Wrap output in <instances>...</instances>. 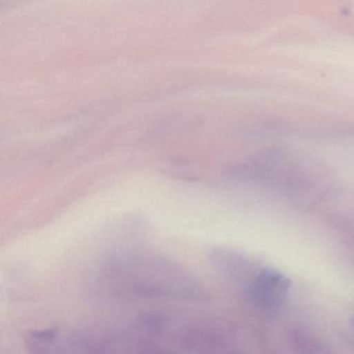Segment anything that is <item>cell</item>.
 Instances as JSON below:
<instances>
[{
    "mask_svg": "<svg viewBox=\"0 0 354 354\" xmlns=\"http://www.w3.org/2000/svg\"><path fill=\"white\" fill-rule=\"evenodd\" d=\"M290 285L289 279L277 269H263L250 286V295L254 304L272 310L285 302Z\"/></svg>",
    "mask_w": 354,
    "mask_h": 354,
    "instance_id": "6da1fadb",
    "label": "cell"
},
{
    "mask_svg": "<svg viewBox=\"0 0 354 354\" xmlns=\"http://www.w3.org/2000/svg\"><path fill=\"white\" fill-rule=\"evenodd\" d=\"M353 325H354V318H353Z\"/></svg>",
    "mask_w": 354,
    "mask_h": 354,
    "instance_id": "7a4b0ae2",
    "label": "cell"
}]
</instances>
